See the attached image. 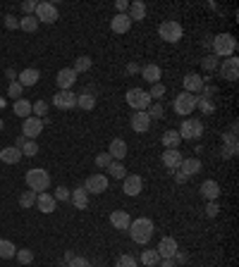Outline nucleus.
<instances>
[{
    "label": "nucleus",
    "instance_id": "nucleus-3",
    "mask_svg": "<svg viewBox=\"0 0 239 267\" xmlns=\"http://www.w3.org/2000/svg\"><path fill=\"white\" fill-rule=\"evenodd\" d=\"M26 186H29V191H34V193L48 191V186H50V174H48L44 167H32V170H26Z\"/></svg>",
    "mask_w": 239,
    "mask_h": 267
},
{
    "label": "nucleus",
    "instance_id": "nucleus-57",
    "mask_svg": "<svg viewBox=\"0 0 239 267\" xmlns=\"http://www.w3.org/2000/svg\"><path fill=\"white\" fill-rule=\"evenodd\" d=\"M158 267H177V263H174L172 258H163V260L158 263Z\"/></svg>",
    "mask_w": 239,
    "mask_h": 267
},
{
    "label": "nucleus",
    "instance_id": "nucleus-14",
    "mask_svg": "<svg viewBox=\"0 0 239 267\" xmlns=\"http://www.w3.org/2000/svg\"><path fill=\"white\" fill-rule=\"evenodd\" d=\"M53 105L58 110H72V107H76V96L72 91H58L53 96Z\"/></svg>",
    "mask_w": 239,
    "mask_h": 267
},
{
    "label": "nucleus",
    "instance_id": "nucleus-20",
    "mask_svg": "<svg viewBox=\"0 0 239 267\" xmlns=\"http://www.w3.org/2000/svg\"><path fill=\"white\" fill-rule=\"evenodd\" d=\"M70 203L74 205L76 210H86L88 208V193L84 186H76L74 191L70 193Z\"/></svg>",
    "mask_w": 239,
    "mask_h": 267
},
{
    "label": "nucleus",
    "instance_id": "nucleus-59",
    "mask_svg": "<svg viewBox=\"0 0 239 267\" xmlns=\"http://www.w3.org/2000/svg\"><path fill=\"white\" fill-rule=\"evenodd\" d=\"M210 41H213V36H204V41H201V45H204L206 50H210Z\"/></svg>",
    "mask_w": 239,
    "mask_h": 267
},
{
    "label": "nucleus",
    "instance_id": "nucleus-50",
    "mask_svg": "<svg viewBox=\"0 0 239 267\" xmlns=\"http://www.w3.org/2000/svg\"><path fill=\"white\" fill-rule=\"evenodd\" d=\"M67 267H91V263H88L86 258H82V256H74L70 263H67Z\"/></svg>",
    "mask_w": 239,
    "mask_h": 267
},
{
    "label": "nucleus",
    "instance_id": "nucleus-15",
    "mask_svg": "<svg viewBox=\"0 0 239 267\" xmlns=\"http://www.w3.org/2000/svg\"><path fill=\"white\" fill-rule=\"evenodd\" d=\"M158 256H160V260L163 258H174V253L180 251V246H177V239H172V236H163L160 241H158Z\"/></svg>",
    "mask_w": 239,
    "mask_h": 267
},
{
    "label": "nucleus",
    "instance_id": "nucleus-22",
    "mask_svg": "<svg viewBox=\"0 0 239 267\" xmlns=\"http://www.w3.org/2000/svg\"><path fill=\"white\" fill-rule=\"evenodd\" d=\"M182 84H184L186 93H201V88H204V76L192 72V74H186L184 79H182Z\"/></svg>",
    "mask_w": 239,
    "mask_h": 267
},
{
    "label": "nucleus",
    "instance_id": "nucleus-35",
    "mask_svg": "<svg viewBox=\"0 0 239 267\" xmlns=\"http://www.w3.org/2000/svg\"><path fill=\"white\" fill-rule=\"evenodd\" d=\"M91 67H94V60H91L88 55H79L74 60V67H72V69H74L76 74H84V72H88Z\"/></svg>",
    "mask_w": 239,
    "mask_h": 267
},
{
    "label": "nucleus",
    "instance_id": "nucleus-23",
    "mask_svg": "<svg viewBox=\"0 0 239 267\" xmlns=\"http://www.w3.org/2000/svg\"><path fill=\"white\" fill-rule=\"evenodd\" d=\"M130 213H124V210H112L110 213V225L115 227V229H120V232H127L130 229Z\"/></svg>",
    "mask_w": 239,
    "mask_h": 267
},
{
    "label": "nucleus",
    "instance_id": "nucleus-27",
    "mask_svg": "<svg viewBox=\"0 0 239 267\" xmlns=\"http://www.w3.org/2000/svg\"><path fill=\"white\" fill-rule=\"evenodd\" d=\"M38 79H41V72L38 69H34V67H26L24 72H20L17 74V81L26 88V86H34V84H38Z\"/></svg>",
    "mask_w": 239,
    "mask_h": 267
},
{
    "label": "nucleus",
    "instance_id": "nucleus-49",
    "mask_svg": "<svg viewBox=\"0 0 239 267\" xmlns=\"http://www.w3.org/2000/svg\"><path fill=\"white\" fill-rule=\"evenodd\" d=\"M148 96L156 98V100H160V98L165 96V86H163V84H153V86H151V91H148Z\"/></svg>",
    "mask_w": 239,
    "mask_h": 267
},
{
    "label": "nucleus",
    "instance_id": "nucleus-24",
    "mask_svg": "<svg viewBox=\"0 0 239 267\" xmlns=\"http://www.w3.org/2000/svg\"><path fill=\"white\" fill-rule=\"evenodd\" d=\"M142 79L144 81H148V84H160V67L158 64H153V62H148V64H144L142 67Z\"/></svg>",
    "mask_w": 239,
    "mask_h": 267
},
{
    "label": "nucleus",
    "instance_id": "nucleus-36",
    "mask_svg": "<svg viewBox=\"0 0 239 267\" xmlns=\"http://www.w3.org/2000/svg\"><path fill=\"white\" fill-rule=\"evenodd\" d=\"M14 256H17L14 244L8 241V239H0V258H2V260H10V258H14Z\"/></svg>",
    "mask_w": 239,
    "mask_h": 267
},
{
    "label": "nucleus",
    "instance_id": "nucleus-34",
    "mask_svg": "<svg viewBox=\"0 0 239 267\" xmlns=\"http://www.w3.org/2000/svg\"><path fill=\"white\" fill-rule=\"evenodd\" d=\"M20 29L26 33H36L38 31V19L34 14H24L22 19H20Z\"/></svg>",
    "mask_w": 239,
    "mask_h": 267
},
{
    "label": "nucleus",
    "instance_id": "nucleus-4",
    "mask_svg": "<svg viewBox=\"0 0 239 267\" xmlns=\"http://www.w3.org/2000/svg\"><path fill=\"white\" fill-rule=\"evenodd\" d=\"M177 134H180L182 141H198L204 136V122H201V119L184 117L182 119V127L177 129Z\"/></svg>",
    "mask_w": 239,
    "mask_h": 267
},
{
    "label": "nucleus",
    "instance_id": "nucleus-12",
    "mask_svg": "<svg viewBox=\"0 0 239 267\" xmlns=\"http://www.w3.org/2000/svg\"><path fill=\"white\" fill-rule=\"evenodd\" d=\"M44 131V122L38 117H26L24 119V124H22V136L24 139H29V141H36V136Z\"/></svg>",
    "mask_w": 239,
    "mask_h": 267
},
{
    "label": "nucleus",
    "instance_id": "nucleus-25",
    "mask_svg": "<svg viewBox=\"0 0 239 267\" xmlns=\"http://www.w3.org/2000/svg\"><path fill=\"white\" fill-rule=\"evenodd\" d=\"M132 29V19L127 14H115L110 19V31L112 33H127Z\"/></svg>",
    "mask_w": 239,
    "mask_h": 267
},
{
    "label": "nucleus",
    "instance_id": "nucleus-21",
    "mask_svg": "<svg viewBox=\"0 0 239 267\" xmlns=\"http://www.w3.org/2000/svg\"><path fill=\"white\" fill-rule=\"evenodd\" d=\"M146 14H148V7H146V2H144V0H134V2H130L127 17H130L132 21H142V19H146Z\"/></svg>",
    "mask_w": 239,
    "mask_h": 267
},
{
    "label": "nucleus",
    "instance_id": "nucleus-61",
    "mask_svg": "<svg viewBox=\"0 0 239 267\" xmlns=\"http://www.w3.org/2000/svg\"><path fill=\"white\" fill-rule=\"evenodd\" d=\"M5 74H8V79H10V81H17V72H14V69H8Z\"/></svg>",
    "mask_w": 239,
    "mask_h": 267
},
{
    "label": "nucleus",
    "instance_id": "nucleus-33",
    "mask_svg": "<svg viewBox=\"0 0 239 267\" xmlns=\"http://www.w3.org/2000/svg\"><path fill=\"white\" fill-rule=\"evenodd\" d=\"M12 110H14V115L17 117H32V103L26 100V98H20V100H14V105H12Z\"/></svg>",
    "mask_w": 239,
    "mask_h": 267
},
{
    "label": "nucleus",
    "instance_id": "nucleus-16",
    "mask_svg": "<svg viewBox=\"0 0 239 267\" xmlns=\"http://www.w3.org/2000/svg\"><path fill=\"white\" fill-rule=\"evenodd\" d=\"M130 127L136 131V134H146L148 129H151V117L146 115V110H142V112H134L130 119Z\"/></svg>",
    "mask_w": 239,
    "mask_h": 267
},
{
    "label": "nucleus",
    "instance_id": "nucleus-51",
    "mask_svg": "<svg viewBox=\"0 0 239 267\" xmlns=\"http://www.w3.org/2000/svg\"><path fill=\"white\" fill-rule=\"evenodd\" d=\"M218 213H220V205H218V201H208V203H206V217H218Z\"/></svg>",
    "mask_w": 239,
    "mask_h": 267
},
{
    "label": "nucleus",
    "instance_id": "nucleus-40",
    "mask_svg": "<svg viewBox=\"0 0 239 267\" xmlns=\"http://www.w3.org/2000/svg\"><path fill=\"white\" fill-rule=\"evenodd\" d=\"M146 115L151 117V122H153V119H163V117H165V107H163V103H153V105H148Z\"/></svg>",
    "mask_w": 239,
    "mask_h": 267
},
{
    "label": "nucleus",
    "instance_id": "nucleus-31",
    "mask_svg": "<svg viewBox=\"0 0 239 267\" xmlns=\"http://www.w3.org/2000/svg\"><path fill=\"white\" fill-rule=\"evenodd\" d=\"M160 141H163L165 150L180 148V143H182V139H180V134H177L174 129H168V131H163V136H160Z\"/></svg>",
    "mask_w": 239,
    "mask_h": 267
},
{
    "label": "nucleus",
    "instance_id": "nucleus-30",
    "mask_svg": "<svg viewBox=\"0 0 239 267\" xmlns=\"http://www.w3.org/2000/svg\"><path fill=\"white\" fill-rule=\"evenodd\" d=\"M22 158H24L22 150L14 148V146H8V148L0 150V160L5 162V165H17V162L22 160Z\"/></svg>",
    "mask_w": 239,
    "mask_h": 267
},
{
    "label": "nucleus",
    "instance_id": "nucleus-39",
    "mask_svg": "<svg viewBox=\"0 0 239 267\" xmlns=\"http://www.w3.org/2000/svg\"><path fill=\"white\" fill-rule=\"evenodd\" d=\"M196 107H198L204 115H213V112H216V103H213L210 98H201V96H198V103H196Z\"/></svg>",
    "mask_w": 239,
    "mask_h": 267
},
{
    "label": "nucleus",
    "instance_id": "nucleus-62",
    "mask_svg": "<svg viewBox=\"0 0 239 267\" xmlns=\"http://www.w3.org/2000/svg\"><path fill=\"white\" fill-rule=\"evenodd\" d=\"M172 174H174V179H177L180 184H184V182H186V177H184V174H180V172H172Z\"/></svg>",
    "mask_w": 239,
    "mask_h": 267
},
{
    "label": "nucleus",
    "instance_id": "nucleus-29",
    "mask_svg": "<svg viewBox=\"0 0 239 267\" xmlns=\"http://www.w3.org/2000/svg\"><path fill=\"white\" fill-rule=\"evenodd\" d=\"M76 107H82V110H94L96 107V93L91 91V88H86V91H82L79 96H76Z\"/></svg>",
    "mask_w": 239,
    "mask_h": 267
},
{
    "label": "nucleus",
    "instance_id": "nucleus-13",
    "mask_svg": "<svg viewBox=\"0 0 239 267\" xmlns=\"http://www.w3.org/2000/svg\"><path fill=\"white\" fill-rule=\"evenodd\" d=\"M74 81H76V72L72 69V67L60 69V72H58V76H55V84H58V88H60V91H72Z\"/></svg>",
    "mask_w": 239,
    "mask_h": 267
},
{
    "label": "nucleus",
    "instance_id": "nucleus-53",
    "mask_svg": "<svg viewBox=\"0 0 239 267\" xmlns=\"http://www.w3.org/2000/svg\"><path fill=\"white\" fill-rule=\"evenodd\" d=\"M5 26H8V29H20V19H17V17H14V14H8V17H5Z\"/></svg>",
    "mask_w": 239,
    "mask_h": 267
},
{
    "label": "nucleus",
    "instance_id": "nucleus-56",
    "mask_svg": "<svg viewBox=\"0 0 239 267\" xmlns=\"http://www.w3.org/2000/svg\"><path fill=\"white\" fill-rule=\"evenodd\" d=\"M124 69H127V74H139V72H142V64H136V62H130L127 64V67H124Z\"/></svg>",
    "mask_w": 239,
    "mask_h": 267
},
{
    "label": "nucleus",
    "instance_id": "nucleus-28",
    "mask_svg": "<svg viewBox=\"0 0 239 267\" xmlns=\"http://www.w3.org/2000/svg\"><path fill=\"white\" fill-rule=\"evenodd\" d=\"M201 196L206 201H218L220 198V184L213 182V179H206V182L201 184Z\"/></svg>",
    "mask_w": 239,
    "mask_h": 267
},
{
    "label": "nucleus",
    "instance_id": "nucleus-47",
    "mask_svg": "<svg viewBox=\"0 0 239 267\" xmlns=\"http://www.w3.org/2000/svg\"><path fill=\"white\" fill-rule=\"evenodd\" d=\"M110 162H112L110 153H98V155H96V167H100V170H108Z\"/></svg>",
    "mask_w": 239,
    "mask_h": 267
},
{
    "label": "nucleus",
    "instance_id": "nucleus-60",
    "mask_svg": "<svg viewBox=\"0 0 239 267\" xmlns=\"http://www.w3.org/2000/svg\"><path fill=\"white\" fill-rule=\"evenodd\" d=\"M24 143H26V139H24V136H17V139H14V148H20V150H22Z\"/></svg>",
    "mask_w": 239,
    "mask_h": 267
},
{
    "label": "nucleus",
    "instance_id": "nucleus-10",
    "mask_svg": "<svg viewBox=\"0 0 239 267\" xmlns=\"http://www.w3.org/2000/svg\"><path fill=\"white\" fill-rule=\"evenodd\" d=\"M144 189V179L139 174H127L124 179H122V193L124 196H130V198H136Z\"/></svg>",
    "mask_w": 239,
    "mask_h": 267
},
{
    "label": "nucleus",
    "instance_id": "nucleus-63",
    "mask_svg": "<svg viewBox=\"0 0 239 267\" xmlns=\"http://www.w3.org/2000/svg\"><path fill=\"white\" fill-rule=\"evenodd\" d=\"M2 127H5V122H2V119H0V131H2Z\"/></svg>",
    "mask_w": 239,
    "mask_h": 267
},
{
    "label": "nucleus",
    "instance_id": "nucleus-2",
    "mask_svg": "<svg viewBox=\"0 0 239 267\" xmlns=\"http://www.w3.org/2000/svg\"><path fill=\"white\" fill-rule=\"evenodd\" d=\"M210 50L216 55L218 60H225V57H232L234 50H237V38L232 36V33H218L213 36V41H210Z\"/></svg>",
    "mask_w": 239,
    "mask_h": 267
},
{
    "label": "nucleus",
    "instance_id": "nucleus-54",
    "mask_svg": "<svg viewBox=\"0 0 239 267\" xmlns=\"http://www.w3.org/2000/svg\"><path fill=\"white\" fill-rule=\"evenodd\" d=\"M115 10H118V14H127V10H130V0H118V2H115Z\"/></svg>",
    "mask_w": 239,
    "mask_h": 267
},
{
    "label": "nucleus",
    "instance_id": "nucleus-17",
    "mask_svg": "<svg viewBox=\"0 0 239 267\" xmlns=\"http://www.w3.org/2000/svg\"><path fill=\"white\" fill-rule=\"evenodd\" d=\"M36 208H38V210H41L44 215H50V213H55L58 201L53 198V193L44 191V193H38V196H36Z\"/></svg>",
    "mask_w": 239,
    "mask_h": 267
},
{
    "label": "nucleus",
    "instance_id": "nucleus-48",
    "mask_svg": "<svg viewBox=\"0 0 239 267\" xmlns=\"http://www.w3.org/2000/svg\"><path fill=\"white\" fill-rule=\"evenodd\" d=\"M53 198L58 201V203H62V201H70V189L67 186H58L53 193Z\"/></svg>",
    "mask_w": 239,
    "mask_h": 267
},
{
    "label": "nucleus",
    "instance_id": "nucleus-58",
    "mask_svg": "<svg viewBox=\"0 0 239 267\" xmlns=\"http://www.w3.org/2000/svg\"><path fill=\"white\" fill-rule=\"evenodd\" d=\"M201 93H204L201 98H213V93H216V88H213V86H204V88H201Z\"/></svg>",
    "mask_w": 239,
    "mask_h": 267
},
{
    "label": "nucleus",
    "instance_id": "nucleus-46",
    "mask_svg": "<svg viewBox=\"0 0 239 267\" xmlns=\"http://www.w3.org/2000/svg\"><path fill=\"white\" fill-rule=\"evenodd\" d=\"M22 155L24 158H34V155H38V143L26 139V143L22 146Z\"/></svg>",
    "mask_w": 239,
    "mask_h": 267
},
{
    "label": "nucleus",
    "instance_id": "nucleus-41",
    "mask_svg": "<svg viewBox=\"0 0 239 267\" xmlns=\"http://www.w3.org/2000/svg\"><path fill=\"white\" fill-rule=\"evenodd\" d=\"M201 67L206 69V72H216L218 67H220V60H218L216 55H210V53H206V57L201 60Z\"/></svg>",
    "mask_w": 239,
    "mask_h": 267
},
{
    "label": "nucleus",
    "instance_id": "nucleus-26",
    "mask_svg": "<svg viewBox=\"0 0 239 267\" xmlns=\"http://www.w3.org/2000/svg\"><path fill=\"white\" fill-rule=\"evenodd\" d=\"M177 172H180V174H184L186 179H189V177H194V174L201 172V160H198V158H184Z\"/></svg>",
    "mask_w": 239,
    "mask_h": 267
},
{
    "label": "nucleus",
    "instance_id": "nucleus-44",
    "mask_svg": "<svg viewBox=\"0 0 239 267\" xmlns=\"http://www.w3.org/2000/svg\"><path fill=\"white\" fill-rule=\"evenodd\" d=\"M46 112H48V103H46V100H36V103L32 105V115H34V117L44 119Z\"/></svg>",
    "mask_w": 239,
    "mask_h": 267
},
{
    "label": "nucleus",
    "instance_id": "nucleus-38",
    "mask_svg": "<svg viewBox=\"0 0 239 267\" xmlns=\"http://www.w3.org/2000/svg\"><path fill=\"white\" fill-rule=\"evenodd\" d=\"M36 196H38V193H34V191H24L22 196H20V208H24V210H29V208H34V205H36Z\"/></svg>",
    "mask_w": 239,
    "mask_h": 267
},
{
    "label": "nucleus",
    "instance_id": "nucleus-52",
    "mask_svg": "<svg viewBox=\"0 0 239 267\" xmlns=\"http://www.w3.org/2000/svg\"><path fill=\"white\" fill-rule=\"evenodd\" d=\"M36 5H38L36 0H24V2H22L24 14H34V12H36Z\"/></svg>",
    "mask_w": 239,
    "mask_h": 267
},
{
    "label": "nucleus",
    "instance_id": "nucleus-11",
    "mask_svg": "<svg viewBox=\"0 0 239 267\" xmlns=\"http://www.w3.org/2000/svg\"><path fill=\"white\" fill-rule=\"evenodd\" d=\"M84 189H86V193H103L108 191V177L106 174H100V172H96V174H91L86 182H84Z\"/></svg>",
    "mask_w": 239,
    "mask_h": 267
},
{
    "label": "nucleus",
    "instance_id": "nucleus-37",
    "mask_svg": "<svg viewBox=\"0 0 239 267\" xmlns=\"http://www.w3.org/2000/svg\"><path fill=\"white\" fill-rule=\"evenodd\" d=\"M108 172H110V177H112V179H124V177H127V167H124L122 162H115V160L110 162Z\"/></svg>",
    "mask_w": 239,
    "mask_h": 267
},
{
    "label": "nucleus",
    "instance_id": "nucleus-7",
    "mask_svg": "<svg viewBox=\"0 0 239 267\" xmlns=\"http://www.w3.org/2000/svg\"><path fill=\"white\" fill-rule=\"evenodd\" d=\"M124 100H127V105L134 107L136 112L148 110V105H151V96H148V91H144V88H130Z\"/></svg>",
    "mask_w": 239,
    "mask_h": 267
},
{
    "label": "nucleus",
    "instance_id": "nucleus-32",
    "mask_svg": "<svg viewBox=\"0 0 239 267\" xmlns=\"http://www.w3.org/2000/svg\"><path fill=\"white\" fill-rule=\"evenodd\" d=\"M139 263L146 267H158V263H160V256H158V251L156 248H144L142 258H139Z\"/></svg>",
    "mask_w": 239,
    "mask_h": 267
},
{
    "label": "nucleus",
    "instance_id": "nucleus-1",
    "mask_svg": "<svg viewBox=\"0 0 239 267\" xmlns=\"http://www.w3.org/2000/svg\"><path fill=\"white\" fill-rule=\"evenodd\" d=\"M130 239L134 244H139V246H146L148 241L153 239V232H156V227L148 217H136V220H132L130 222Z\"/></svg>",
    "mask_w": 239,
    "mask_h": 267
},
{
    "label": "nucleus",
    "instance_id": "nucleus-55",
    "mask_svg": "<svg viewBox=\"0 0 239 267\" xmlns=\"http://www.w3.org/2000/svg\"><path fill=\"white\" fill-rule=\"evenodd\" d=\"M172 260L177 263V267H180V265H186V263H189V256H186V253H182V251H177Z\"/></svg>",
    "mask_w": 239,
    "mask_h": 267
},
{
    "label": "nucleus",
    "instance_id": "nucleus-5",
    "mask_svg": "<svg viewBox=\"0 0 239 267\" xmlns=\"http://www.w3.org/2000/svg\"><path fill=\"white\" fill-rule=\"evenodd\" d=\"M182 33H184V29H182V24L177 19H165V21H160V26H158V36H160L165 43H177L182 38Z\"/></svg>",
    "mask_w": 239,
    "mask_h": 267
},
{
    "label": "nucleus",
    "instance_id": "nucleus-43",
    "mask_svg": "<svg viewBox=\"0 0 239 267\" xmlns=\"http://www.w3.org/2000/svg\"><path fill=\"white\" fill-rule=\"evenodd\" d=\"M17 263L20 265H29V263H34V253L29 251V248H17Z\"/></svg>",
    "mask_w": 239,
    "mask_h": 267
},
{
    "label": "nucleus",
    "instance_id": "nucleus-6",
    "mask_svg": "<svg viewBox=\"0 0 239 267\" xmlns=\"http://www.w3.org/2000/svg\"><path fill=\"white\" fill-rule=\"evenodd\" d=\"M196 103H198V96H194V93H186V91H182L180 96H174V112L177 115H182V117H186V115H192L196 110Z\"/></svg>",
    "mask_w": 239,
    "mask_h": 267
},
{
    "label": "nucleus",
    "instance_id": "nucleus-8",
    "mask_svg": "<svg viewBox=\"0 0 239 267\" xmlns=\"http://www.w3.org/2000/svg\"><path fill=\"white\" fill-rule=\"evenodd\" d=\"M34 17L38 19V24H41V21H46V24H55L60 14H58V7H55L53 2H38Z\"/></svg>",
    "mask_w": 239,
    "mask_h": 267
},
{
    "label": "nucleus",
    "instance_id": "nucleus-9",
    "mask_svg": "<svg viewBox=\"0 0 239 267\" xmlns=\"http://www.w3.org/2000/svg\"><path fill=\"white\" fill-rule=\"evenodd\" d=\"M218 72H220V76L222 79H228V81H237L239 79V57H225L222 62H220V67H218Z\"/></svg>",
    "mask_w": 239,
    "mask_h": 267
},
{
    "label": "nucleus",
    "instance_id": "nucleus-19",
    "mask_svg": "<svg viewBox=\"0 0 239 267\" xmlns=\"http://www.w3.org/2000/svg\"><path fill=\"white\" fill-rule=\"evenodd\" d=\"M182 160H184V155L180 153V148L165 150V153H163V165H165V167H168L170 172H177V170H180Z\"/></svg>",
    "mask_w": 239,
    "mask_h": 267
},
{
    "label": "nucleus",
    "instance_id": "nucleus-45",
    "mask_svg": "<svg viewBox=\"0 0 239 267\" xmlns=\"http://www.w3.org/2000/svg\"><path fill=\"white\" fill-rule=\"evenodd\" d=\"M22 91H24V86L20 84V81H10V86H8V96H10L12 100H20V98H22Z\"/></svg>",
    "mask_w": 239,
    "mask_h": 267
},
{
    "label": "nucleus",
    "instance_id": "nucleus-18",
    "mask_svg": "<svg viewBox=\"0 0 239 267\" xmlns=\"http://www.w3.org/2000/svg\"><path fill=\"white\" fill-rule=\"evenodd\" d=\"M108 153H110V158H112L115 162H122L127 155H130V148H127V143H124L122 139H112L110 141Z\"/></svg>",
    "mask_w": 239,
    "mask_h": 267
},
{
    "label": "nucleus",
    "instance_id": "nucleus-42",
    "mask_svg": "<svg viewBox=\"0 0 239 267\" xmlns=\"http://www.w3.org/2000/svg\"><path fill=\"white\" fill-rule=\"evenodd\" d=\"M115 267H139V260L134 256H130V253H124V256H120L115 260Z\"/></svg>",
    "mask_w": 239,
    "mask_h": 267
}]
</instances>
